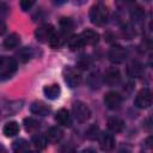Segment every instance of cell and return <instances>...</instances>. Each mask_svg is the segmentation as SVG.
Returning <instances> with one entry per match:
<instances>
[{"mask_svg":"<svg viewBox=\"0 0 153 153\" xmlns=\"http://www.w3.org/2000/svg\"><path fill=\"white\" fill-rule=\"evenodd\" d=\"M90 19H91L92 24H94L97 26H102V25L106 24V22L109 19L108 8L102 4L92 6V8L90 10Z\"/></svg>","mask_w":153,"mask_h":153,"instance_id":"1","label":"cell"},{"mask_svg":"<svg viewBox=\"0 0 153 153\" xmlns=\"http://www.w3.org/2000/svg\"><path fill=\"white\" fill-rule=\"evenodd\" d=\"M62 74H63V80H65V82L67 84L68 87L74 88V87H78L80 85L81 75H80L78 69H75L71 66H67V67L63 68Z\"/></svg>","mask_w":153,"mask_h":153,"instance_id":"2","label":"cell"},{"mask_svg":"<svg viewBox=\"0 0 153 153\" xmlns=\"http://www.w3.org/2000/svg\"><path fill=\"white\" fill-rule=\"evenodd\" d=\"M17 71V61L10 56L0 57V78H10Z\"/></svg>","mask_w":153,"mask_h":153,"instance_id":"3","label":"cell"},{"mask_svg":"<svg viewBox=\"0 0 153 153\" xmlns=\"http://www.w3.org/2000/svg\"><path fill=\"white\" fill-rule=\"evenodd\" d=\"M72 111H73V115H74V118L80 122V123H84L86 122L90 117H91V110L90 108L82 103V102H75L72 106Z\"/></svg>","mask_w":153,"mask_h":153,"instance_id":"4","label":"cell"},{"mask_svg":"<svg viewBox=\"0 0 153 153\" xmlns=\"http://www.w3.org/2000/svg\"><path fill=\"white\" fill-rule=\"evenodd\" d=\"M134 104L139 109H147L152 105V93L148 88H142L135 97Z\"/></svg>","mask_w":153,"mask_h":153,"instance_id":"5","label":"cell"},{"mask_svg":"<svg viewBox=\"0 0 153 153\" xmlns=\"http://www.w3.org/2000/svg\"><path fill=\"white\" fill-rule=\"evenodd\" d=\"M108 57L111 63L118 65V63L124 62V60L127 57V51L121 45H114L112 48H110V50L108 53Z\"/></svg>","mask_w":153,"mask_h":153,"instance_id":"6","label":"cell"},{"mask_svg":"<svg viewBox=\"0 0 153 153\" xmlns=\"http://www.w3.org/2000/svg\"><path fill=\"white\" fill-rule=\"evenodd\" d=\"M55 30L53 27V25L50 24H43L41 26H38L35 31V36L37 38V41L42 42V43H45V42H49V39L51 38V36L54 35Z\"/></svg>","mask_w":153,"mask_h":153,"instance_id":"7","label":"cell"},{"mask_svg":"<svg viewBox=\"0 0 153 153\" xmlns=\"http://www.w3.org/2000/svg\"><path fill=\"white\" fill-rule=\"evenodd\" d=\"M104 104H105V106L108 109L116 110L122 104V96L120 93H117V92H114V91L108 92L105 94V97H104Z\"/></svg>","mask_w":153,"mask_h":153,"instance_id":"8","label":"cell"},{"mask_svg":"<svg viewBox=\"0 0 153 153\" xmlns=\"http://www.w3.org/2000/svg\"><path fill=\"white\" fill-rule=\"evenodd\" d=\"M99 146L103 151H112L115 148L116 141L112 134L110 133H99Z\"/></svg>","mask_w":153,"mask_h":153,"instance_id":"9","label":"cell"},{"mask_svg":"<svg viewBox=\"0 0 153 153\" xmlns=\"http://www.w3.org/2000/svg\"><path fill=\"white\" fill-rule=\"evenodd\" d=\"M68 38H69V33L60 30L59 32H54V35L49 39V44L51 48H60L68 41Z\"/></svg>","mask_w":153,"mask_h":153,"instance_id":"10","label":"cell"},{"mask_svg":"<svg viewBox=\"0 0 153 153\" xmlns=\"http://www.w3.org/2000/svg\"><path fill=\"white\" fill-rule=\"evenodd\" d=\"M103 79H104V82H105L106 85H109V86H115V85H117V84L120 82V80H121L120 71H118L117 68H115V67L109 68V69L105 72Z\"/></svg>","mask_w":153,"mask_h":153,"instance_id":"11","label":"cell"},{"mask_svg":"<svg viewBox=\"0 0 153 153\" xmlns=\"http://www.w3.org/2000/svg\"><path fill=\"white\" fill-rule=\"evenodd\" d=\"M30 111L33 114V115H37V116H47L51 109L50 106H48L45 103L43 102H33L31 105H30Z\"/></svg>","mask_w":153,"mask_h":153,"instance_id":"12","label":"cell"},{"mask_svg":"<svg viewBox=\"0 0 153 153\" xmlns=\"http://www.w3.org/2000/svg\"><path fill=\"white\" fill-rule=\"evenodd\" d=\"M80 37L82 38L84 44H88V45L97 44L98 41H99V35H98V32H96L94 30H91V29H87V30L82 31V32L80 33Z\"/></svg>","mask_w":153,"mask_h":153,"instance_id":"13","label":"cell"},{"mask_svg":"<svg viewBox=\"0 0 153 153\" xmlns=\"http://www.w3.org/2000/svg\"><path fill=\"white\" fill-rule=\"evenodd\" d=\"M43 93L44 96L50 99V100H55L60 97L61 94V87L57 84H51V85H47L43 88Z\"/></svg>","mask_w":153,"mask_h":153,"instance_id":"14","label":"cell"},{"mask_svg":"<svg viewBox=\"0 0 153 153\" xmlns=\"http://www.w3.org/2000/svg\"><path fill=\"white\" fill-rule=\"evenodd\" d=\"M55 121L63 127H71L72 124V117L66 109H60L55 115Z\"/></svg>","mask_w":153,"mask_h":153,"instance_id":"15","label":"cell"},{"mask_svg":"<svg viewBox=\"0 0 153 153\" xmlns=\"http://www.w3.org/2000/svg\"><path fill=\"white\" fill-rule=\"evenodd\" d=\"M127 73L130 78H139L143 73V67L139 61H131L127 67Z\"/></svg>","mask_w":153,"mask_h":153,"instance_id":"16","label":"cell"},{"mask_svg":"<svg viewBox=\"0 0 153 153\" xmlns=\"http://www.w3.org/2000/svg\"><path fill=\"white\" fill-rule=\"evenodd\" d=\"M16 56H17V60H18L19 62L26 63V62H29V61L31 60V57L33 56V50H32V48H30V47H23L22 49H19V50L17 51Z\"/></svg>","mask_w":153,"mask_h":153,"instance_id":"17","label":"cell"},{"mask_svg":"<svg viewBox=\"0 0 153 153\" xmlns=\"http://www.w3.org/2000/svg\"><path fill=\"white\" fill-rule=\"evenodd\" d=\"M45 136H47V139H48L49 142L56 143V142H59V141L62 139V136H63V131H62L59 127H51V128L48 129Z\"/></svg>","mask_w":153,"mask_h":153,"instance_id":"18","label":"cell"},{"mask_svg":"<svg viewBox=\"0 0 153 153\" xmlns=\"http://www.w3.org/2000/svg\"><path fill=\"white\" fill-rule=\"evenodd\" d=\"M108 129L112 133H120L124 128V122L118 117H111L108 120Z\"/></svg>","mask_w":153,"mask_h":153,"instance_id":"19","label":"cell"},{"mask_svg":"<svg viewBox=\"0 0 153 153\" xmlns=\"http://www.w3.org/2000/svg\"><path fill=\"white\" fill-rule=\"evenodd\" d=\"M2 133L6 137H12L14 135H17L19 133V124L14 121H11V122H7L5 126H4V129H2Z\"/></svg>","mask_w":153,"mask_h":153,"instance_id":"20","label":"cell"},{"mask_svg":"<svg viewBox=\"0 0 153 153\" xmlns=\"http://www.w3.org/2000/svg\"><path fill=\"white\" fill-rule=\"evenodd\" d=\"M19 43H20V37H19V35H17V33H11L10 36H7V37L5 38V41H4V47H5L6 49H14V48H17V47L19 45Z\"/></svg>","mask_w":153,"mask_h":153,"instance_id":"21","label":"cell"},{"mask_svg":"<svg viewBox=\"0 0 153 153\" xmlns=\"http://www.w3.org/2000/svg\"><path fill=\"white\" fill-rule=\"evenodd\" d=\"M31 142L35 146V148H37V149H44L45 146H47V143H48V139L43 134H35V135H32Z\"/></svg>","mask_w":153,"mask_h":153,"instance_id":"22","label":"cell"},{"mask_svg":"<svg viewBox=\"0 0 153 153\" xmlns=\"http://www.w3.org/2000/svg\"><path fill=\"white\" fill-rule=\"evenodd\" d=\"M12 149L14 152H27L30 149L29 142L24 139H17L12 143Z\"/></svg>","mask_w":153,"mask_h":153,"instance_id":"23","label":"cell"},{"mask_svg":"<svg viewBox=\"0 0 153 153\" xmlns=\"http://www.w3.org/2000/svg\"><path fill=\"white\" fill-rule=\"evenodd\" d=\"M68 47L71 50H78L80 48H82L85 44L82 42V38L80 37V35H76V36H71L68 38Z\"/></svg>","mask_w":153,"mask_h":153,"instance_id":"24","label":"cell"},{"mask_svg":"<svg viewBox=\"0 0 153 153\" xmlns=\"http://www.w3.org/2000/svg\"><path fill=\"white\" fill-rule=\"evenodd\" d=\"M24 128L27 133H35L39 128V123L32 117H26L24 120Z\"/></svg>","mask_w":153,"mask_h":153,"instance_id":"25","label":"cell"},{"mask_svg":"<svg viewBox=\"0 0 153 153\" xmlns=\"http://www.w3.org/2000/svg\"><path fill=\"white\" fill-rule=\"evenodd\" d=\"M60 27H61L62 31H65L67 33H71L73 27H74V23H73V20L71 18H66L65 17V18L60 19Z\"/></svg>","mask_w":153,"mask_h":153,"instance_id":"26","label":"cell"},{"mask_svg":"<svg viewBox=\"0 0 153 153\" xmlns=\"http://www.w3.org/2000/svg\"><path fill=\"white\" fill-rule=\"evenodd\" d=\"M135 27L131 25V24H124V26L122 27V35L124 38L127 39H130L135 36Z\"/></svg>","mask_w":153,"mask_h":153,"instance_id":"27","label":"cell"},{"mask_svg":"<svg viewBox=\"0 0 153 153\" xmlns=\"http://www.w3.org/2000/svg\"><path fill=\"white\" fill-rule=\"evenodd\" d=\"M86 136L90 140H96L99 136V128L97 126H91L87 130H86Z\"/></svg>","mask_w":153,"mask_h":153,"instance_id":"28","label":"cell"},{"mask_svg":"<svg viewBox=\"0 0 153 153\" xmlns=\"http://www.w3.org/2000/svg\"><path fill=\"white\" fill-rule=\"evenodd\" d=\"M135 0H115V5L118 10H124V8H129L134 5Z\"/></svg>","mask_w":153,"mask_h":153,"instance_id":"29","label":"cell"},{"mask_svg":"<svg viewBox=\"0 0 153 153\" xmlns=\"http://www.w3.org/2000/svg\"><path fill=\"white\" fill-rule=\"evenodd\" d=\"M130 18L133 20H140L143 18V10L140 7V6H136L135 8L131 10L130 12Z\"/></svg>","mask_w":153,"mask_h":153,"instance_id":"30","label":"cell"},{"mask_svg":"<svg viewBox=\"0 0 153 153\" xmlns=\"http://www.w3.org/2000/svg\"><path fill=\"white\" fill-rule=\"evenodd\" d=\"M90 63H91L90 57H88V56H85V55H82V56L79 59V61H78V66H79L80 68H82V69L87 68V67L90 66Z\"/></svg>","mask_w":153,"mask_h":153,"instance_id":"31","label":"cell"},{"mask_svg":"<svg viewBox=\"0 0 153 153\" xmlns=\"http://www.w3.org/2000/svg\"><path fill=\"white\" fill-rule=\"evenodd\" d=\"M36 0H20V7L23 11H29L33 5Z\"/></svg>","mask_w":153,"mask_h":153,"instance_id":"32","label":"cell"},{"mask_svg":"<svg viewBox=\"0 0 153 153\" xmlns=\"http://www.w3.org/2000/svg\"><path fill=\"white\" fill-rule=\"evenodd\" d=\"M7 12H8V7L4 2H0V18L4 17V16H6Z\"/></svg>","mask_w":153,"mask_h":153,"instance_id":"33","label":"cell"},{"mask_svg":"<svg viewBox=\"0 0 153 153\" xmlns=\"http://www.w3.org/2000/svg\"><path fill=\"white\" fill-rule=\"evenodd\" d=\"M6 30H7V26H6V23L0 18V36L1 35H4L5 32H6Z\"/></svg>","mask_w":153,"mask_h":153,"instance_id":"34","label":"cell"},{"mask_svg":"<svg viewBox=\"0 0 153 153\" xmlns=\"http://www.w3.org/2000/svg\"><path fill=\"white\" fill-rule=\"evenodd\" d=\"M66 0H56V2H59V4H62V2H65Z\"/></svg>","mask_w":153,"mask_h":153,"instance_id":"35","label":"cell"},{"mask_svg":"<svg viewBox=\"0 0 153 153\" xmlns=\"http://www.w3.org/2000/svg\"><path fill=\"white\" fill-rule=\"evenodd\" d=\"M147 1H149V0H147Z\"/></svg>","mask_w":153,"mask_h":153,"instance_id":"36","label":"cell"}]
</instances>
